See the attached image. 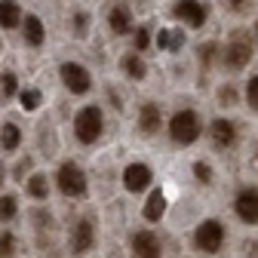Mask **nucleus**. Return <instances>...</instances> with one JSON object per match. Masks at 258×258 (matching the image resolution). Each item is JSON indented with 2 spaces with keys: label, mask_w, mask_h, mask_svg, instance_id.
Returning <instances> with one entry per match:
<instances>
[{
  "label": "nucleus",
  "mask_w": 258,
  "mask_h": 258,
  "mask_svg": "<svg viewBox=\"0 0 258 258\" xmlns=\"http://www.w3.org/2000/svg\"><path fill=\"white\" fill-rule=\"evenodd\" d=\"M74 133L83 145H92L95 139L102 136V111L99 108H83L74 120Z\"/></svg>",
  "instance_id": "obj_1"
},
{
  "label": "nucleus",
  "mask_w": 258,
  "mask_h": 258,
  "mask_svg": "<svg viewBox=\"0 0 258 258\" xmlns=\"http://www.w3.org/2000/svg\"><path fill=\"white\" fill-rule=\"evenodd\" d=\"M169 133H172V139L178 145H190L194 139L200 136V120H197V114H194V111H178L172 117V123H169Z\"/></svg>",
  "instance_id": "obj_2"
},
{
  "label": "nucleus",
  "mask_w": 258,
  "mask_h": 258,
  "mask_svg": "<svg viewBox=\"0 0 258 258\" xmlns=\"http://www.w3.org/2000/svg\"><path fill=\"white\" fill-rule=\"evenodd\" d=\"M58 187H61V194H68V197H83V190H86V178H83L80 166L64 163V166L58 169Z\"/></svg>",
  "instance_id": "obj_3"
},
{
  "label": "nucleus",
  "mask_w": 258,
  "mask_h": 258,
  "mask_svg": "<svg viewBox=\"0 0 258 258\" xmlns=\"http://www.w3.org/2000/svg\"><path fill=\"white\" fill-rule=\"evenodd\" d=\"M194 240H197V246L203 252H218L221 243H224V228L218 221H203L197 228V234H194Z\"/></svg>",
  "instance_id": "obj_4"
},
{
  "label": "nucleus",
  "mask_w": 258,
  "mask_h": 258,
  "mask_svg": "<svg viewBox=\"0 0 258 258\" xmlns=\"http://www.w3.org/2000/svg\"><path fill=\"white\" fill-rule=\"evenodd\" d=\"M237 215L246 224H258V187H243L237 194V203H234Z\"/></svg>",
  "instance_id": "obj_5"
},
{
  "label": "nucleus",
  "mask_w": 258,
  "mask_h": 258,
  "mask_svg": "<svg viewBox=\"0 0 258 258\" xmlns=\"http://www.w3.org/2000/svg\"><path fill=\"white\" fill-rule=\"evenodd\" d=\"M61 80H64V86H68L74 95H83V92H89V86H92L89 74L80 68V64H74V61L61 64Z\"/></svg>",
  "instance_id": "obj_6"
},
{
  "label": "nucleus",
  "mask_w": 258,
  "mask_h": 258,
  "mask_svg": "<svg viewBox=\"0 0 258 258\" xmlns=\"http://www.w3.org/2000/svg\"><path fill=\"white\" fill-rule=\"evenodd\" d=\"M172 13H175L181 22H187L190 28H203V22H206V7L197 4V0H178Z\"/></svg>",
  "instance_id": "obj_7"
},
{
  "label": "nucleus",
  "mask_w": 258,
  "mask_h": 258,
  "mask_svg": "<svg viewBox=\"0 0 258 258\" xmlns=\"http://www.w3.org/2000/svg\"><path fill=\"white\" fill-rule=\"evenodd\" d=\"M123 184L133 190V194H142L148 184H151V169L145 163H133V166H126L123 172Z\"/></svg>",
  "instance_id": "obj_8"
},
{
  "label": "nucleus",
  "mask_w": 258,
  "mask_h": 258,
  "mask_svg": "<svg viewBox=\"0 0 258 258\" xmlns=\"http://www.w3.org/2000/svg\"><path fill=\"white\" fill-rule=\"evenodd\" d=\"M133 249H136L139 258H160V240H157V234H151V231L136 234V237H133Z\"/></svg>",
  "instance_id": "obj_9"
},
{
  "label": "nucleus",
  "mask_w": 258,
  "mask_h": 258,
  "mask_svg": "<svg viewBox=\"0 0 258 258\" xmlns=\"http://www.w3.org/2000/svg\"><path fill=\"white\" fill-rule=\"evenodd\" d=\"M252 58V46L246 37H234L231 46H228V64L231 68H243V64Z\"/></svg>",
  "instance_id": "obj_10"
},
{
  "label": "nucleus",
  "mask_w": 258,
  "mask_h": 258,
  "mask_svg": "<svg viewBox=\"0 0 258 258\" xmlns=\"http://www.w3.org/2000/svg\"><path fill=\"white\" fill-rule=\"evenodd\" d=\"M209 136H212V145L215 148H231L234 145V126L228 120H215L209 126Z\"/></svg>",
  "instance_id": "obj_11"
},
{
  "label": "nucleus",
  "mask_w": 258,
  "mask_h": 258,
  "mask_svg": "<svg viewBox=\"0 0 258 258\" xmlns=\"http://www.w3.org/2000/svg\"><path fill=\"white\" fill-rule=\"evenodd\" d=\"M166 212V197H163V190H151V197L145 203V218L148 221H160V215Z\"/></svg>",
  "instance_id": "obj_12"
},
{
  "label": "nucleus",
  "mask_w": 258,
  "mask_h": 258,
  "mask_svg": "<svg viewBox=\"0 0 258 258\" xmlns=\"http://www.w3.org/2000/svg\"><path fill=\"white\" fill-rule=\"evenodd\" d=\"M157 43H160V49H166V52H178L181 46H184V34H181V31H160V37H157Z\"/></svg>",
  "instance_id": "obj_13"
},
{
  "label": "nucleus",
  "mask_w": 258,
  "mask_h": 258,
  "mask_svg": "<svg viewBox=\"0 0 258 258\" xmlns=\"http://www.w3.org/2000/svg\"><path fill=\"white\" fill-rule=\"evenodd\" d=\"M92 237H95L92 224H89V221H80L77 231H74V252H86V249L92 246Z\"/></svg>",
  "instance_id": "obj_14"
},
{
  "label": "nucleus",
  "mask_w": 258,
  "mask_h": 258,
  "mask_svg": "<svg viewBox=\"0 0 258 258\" xmlns=\"http://www.w3.org/2000/svg\"><path fill=\"white\" fill-rule=\"evenodd\" d=\"M25 40H28L31 46H40V43H43V22H40L37 16H28V19H25Z\"/></svg>",
  "instance_id": "obj_15"
},
{
  "label": "nucleus",
  "mask_w": 258,
  "mask_h": 258,
  "mask_svg": "<svg viewBox=\"0 0 258 258\" xmlns=\"http://www.w3.org/2000/svg\"><path fill=\"white\" fill-rule=\"evenodd\" d=\"M139 126L145 129V133H157L160 129V108L157 105H145L142 114H139Z\"/></svg>",
  "instance_id": "obj_16"
},
{
  "label": "nucleus",
  "mask_w": 258,
  "mask_h": 258,
  "mask_svg": "<svg viewBox=\"0 0 258 258\" xmlns=\"http://www.w3.org/2000/svg\"><path fill=\"white\" fill-rule=\"evenodd\" d=\"M108 22H111V28L117 31V34H126L129 25H133V19H129V10H123V7H114L111 16H108Z\"/></svg>",
  "instance_id": "obj_17"
},
{
  "label": "nucleus",
  "mask_w": 258,
  "mask_h": 258,
  "mask_svg": "<svg viewBox=\"0 0 258 258\" xmlns=\"http://www.w3.org/2000/svg\"><path fill=\"white\" fill-rule=\"evenodd\" d=\"M19 7L13 4V0H4V4H0V25L4 28H16L19 25Z\"/></svg>",
  "instance_id": "obj_18"
},
{
  "label": "nucleus",
  "mask_w": 258,
  "mask_h": 258,
  "mask_svg": "<svg viewBox=\"0 0 258 258\" xmlns=\"http://www.w3.org/2000/svg\"><path fill=\"white\" fill-rule=\"evenodd\" d=\"M19 142H22L19 126H16V123H7V126H4V133H0V145H4L7 151H16V148H19Z\"/></svg>",
  "instance_id": "obj_19"
},
{
  "label": "nucleus",
  "mask_w": 258,
  "mask_h": 258,
  "mask_svg": "<svg viewBox=\"0 0 258 258\" xmlns=\"http://www.w3.org/2000/svg\"><path fill=\"white\" fill-rule=\"evenodd\" d=\"M46 190H49L46 175H31V181H28V194H31V197H34V200H43Z\"/></svg>",
  "instance_id": "obj_20"
},
{
  "label": "nucleus",
  "mask_w": 258,
  "mask_h": 258,
  "mask_svg": "<svg viewBox=\"0 0 258 258\" xmlns=\"http://www.w3.org/2000/svg\"><path fill=\"white\" fill-rule=\"evenodd\" d=\"M123 68H126V74H129V77H136V80H142V77H145V64H142L136 55H126V58H123Z\"/></svg>",
  "instance_id": "obj_21"
},
{
  "label": "nucleus",
  "mask_w": 258,
  "mask_h": 258,
  "mask_svg": "<svg viewBox=\"0 0 258 258\" xmlns=\"http://www.w3.org/2000/svg\"><path fill=\"white\" fill-rule=\"evenodd\" d=\"M16 215V200L13 197H0V221H10Z\"/></svg>",
  "instance_id": "obj_22"
},
{
  "label": "nucleus",
  "mask_w": 258,
  "mask_h": 258,
  "mask_svg": "<svg viewBox=\"0 0 258 258\" xmlns=\"http://www.w3.org/2000/svg\"><path fill=\"white\" fill-rule=\"evenodd\" d=\"M37 105H40V92H37V89H25V92H22V108L34 111Z\"/></svg>",
  "instance_id": "obj_23"
},
{
  "label": "nucleus",
  "mask_w": 258,
  "mask_h": 258,
  "mask_svg": "<svg viewBox=\"0 0 258 258\" xmlns=\"http://www.w3.org/2000/svg\"><path fill=\"white\" fill-rule=\"evenodd\" d=\"M0 86H4L0 92H4L7 99H10V95H16V89H19V86H16V77H13V74H4V77H0Z\"/></svg>",
  "instance_id": "obj_24"
},
{
  "label": "nucleus",
  "mask_w": 258,
  "mask_h": 258,
  "mask_svg": "<svg viewBox=\"0 0 258 258\" xmlns=\"http://www.w3.org/2000/svg\"><path fill=\"white\" fill-rule=\"evenodd\" d=\"M246 99H249V105L258 111V77L249 80V86H246Z\"/></svg>",
  "instance_id": "obj_25"
},
{
  "label": "nucleus",
  "mask_w": 258,
  "mask_h": 258,
  "mask_svg": "<svg viewBox=\"0 0 258 258\" xmlns=\"http://www.w3.org/2000/svg\"><path fill=\"white\" fill-rule=\"evenodd\" d=\"M148 43H151L148 31H145V28H139V31H136V46H139V49H148Z\"/></svg>",
  "instance_id": "obj_26"
},
{
  "label": "nucleus",
  "mask_w": 258,
  "mask_h": 258,
  "mask_svg": "<svg viewBox=\"0 0 258 258\" xmlns=\"http://www.w3.org/2000/svg\"><path fill=\"white\" fill-rule=\"evenodd\" d=\"M194 172H197V178H200V181H209V178H212V172H209V166H206V163H194Z\"/></svg>",
  "instance_id": "obj_27"
},
{
  "label": "nucleus",
  "mask_w": 258,
  "mask_h": 258,
  "mask_svg": "<svg viewBox=\"0 0 258 258\" xmlns=\"http://www.w3.org/2000/svg\"><path fill=\"white\" fill-rule=\"evenodd\" d=\"M13 252V234H4L0 237V255H10Z\"/></svg>",
  "instance_id": "obj_28"
},
{
  "label": "nucleus",
  "mask_w": 258,
  "mask_h": 258,
  "mask_svg": "<svg viewBox=\"0 0 258 258\" xmlns=\"http://www.w3.org/2000/svg\"><path fill=\"white\" fill-rule=\"evenodd\" d=\"M221 102H234V92H231V86H224V92H221Z\"/></svg>",
  "instance_id": "obj_29"
},
{
  "label": "nucleus",
  "mask_w": 258,
  "mask_h": 258,
  "mask_svg": "<svg viewBox=\"0 0 258 258\" xmlns=\"http://www.w3.org/2000/svg\"><path fill=\"white\" fill-rule=\"evenodd\" d=\"M83 28H86V16L80 13V16H77V31H83Z\"/></svg>",
  "instance_id": "obj_30"
},
{
  "label": "nucleus",
  "mask_w": 258,
  "mask_h": 258,
  "mask_svg": "<svg viewBox=\"0 0 258 258\" xmlns=\"http://www.w3.org/2000/svg\"><path fill=\"white\" fill-rule=\"evenodd\" d=\"M228 4H231L234 10H243V7H246V0H228Z\"/></svg>",
  "instance_id": "obj_31"
},
{
  "label": "nucleus",
  "mask_w": 258,
  "mask_h": 258,
  "mask_svg": "<svg viewBox=\"0 0 258 258\" xmlns=\"http://www.w3.org/2000/svg\"><path fill=\"white\" fill-rule=\"evenodd\" d=\"M0 181H4V166H0Z\"/></svg>",
  "instance_id": "obj_32"
}]
</instances>
